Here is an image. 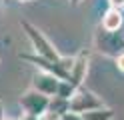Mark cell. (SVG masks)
<instances>
[{
    "mask_svg": "<svg viewBox=\"0 0 124 120\" xmlns=\"http://www.w3.org/2000/svg\"><path fill=\"white\" fill-rule=\"evenodd\" d=\"M20 58H24L26 62L36 64L42 72L56 76L58 80H68V72L62 68L60 62H50V60H46V58H42V56H38V54H20Z\"/></svg>",
    "mask_w": 124,
    "mask_h": 120,
    "instance_id": "cell-5",
    "label": "cell"
},
{
    "mask_svg": "<svg viewBox=\"0 0 124 120\" xmlns=\"http://www.w3.org/2000/svg\"><path fill=\"white\" fill-rule=\"evenodd\" d=\"M38 120H62V116L56 114V112H52V110H46L44 114L38 116Z\"/></svg>",
    "mask_w": 124,
    "mask_h": 120,
    "instance_id": "cell-12",
    "label": "cell"
},
{
    "mask_svg": "<svg viewBox=\"0 0 124 120\" xmlns=\"http://www.w3.org/2000/svg\"><path fill=\"white\" fill-rule=\"evenodd\" d=\"M116 66H118V70L124 72V52H122L120 56H116Z\"/></svg>",
    "mask_w": 124,
    "mask_h": 120,
    "instance_id": "cell-14",
    "label": "cell"
},
{
    "mask_svg": "<svg viewBox=\"0 0 124 120\" xmlns=\"http://www.w3.org/2000/svg\"><path fill=\"white\" fill-rule=\"evenodd\" d=\"M20 2H28V0H20Z\"/></svg>",
    "mask_w": 124,
    "mask_h": 120,
    "instance_id": "cell-19",
    "label": "cell"
},
{
    "mask_svg": "<svg viewBox=\"0 0 124 120\" xmlns=\"http://www.w3.org/2000/svg\"><path fill=\"white\" fill-rule=\"evenodd\" d=\"M4 120H12V118H4Z\"/></svg>",
    "mask_w": 124,
    "mask_h": 120,
    "instance_id": "cell-21",
    "label": "cell"
},
{
    "mask_svg": "<svg viewBox=\"0 0 124 120\" xmlns=\"http://www.w3.org/2000/svg\"><path fill=\"white\" fill-rule=\"evenodd\" d=\"M48 104H50V98L44 96V94H40V92H36V90H28L26 94L20 96V106L30 116L44 114V112L48 110Z\"/></svg>",
    "mask_w": 124,
    "mask_h": 120,
    "instance_id": "cell-3",
    "label": "cell"
},
{
    "mask_svg": "<svg viewBox=\"0 0 124 120\" xmlns=\"http://www.w3.org/2000/svg\"><path fill=\"white\" fill-rule=\"evenodd\" d=\"M120 34H122V38H124V32H120Z\"/></svg>",
    "mask_w": 124,
    "mask_h": 120,
    "instance_id": "cell-20",
    "label": "cell"
},
{
    "mask_svg": "<svg viewBox=\"0 0 124 120\" xmlns=\"http://www.w3.org/2000/svg\"><path fill=\"white\" fill-rule=\"evenodd\" d=\"M84 120H114V112L110 108H98V110H92V112H86L82 114Z\"/></svg>",
    "mask_w": 124,
    "mask_h": 120,
    "instance_id": "cell-9",
    "label": "cell"
},
{
    "mask_svg": "<svg viewBox=\"0 0 124 120\" xmlns=\"http://www.w3.org/2000/svg\"><path fill=\"white\" fill-rule=\"evenodd\" d=\"M122 24H124V18H122L120 10L110 8V10L104 12V16H102V30L104 32H120Z\"/></svg>",
    "mask_w": 124,
    "mask_h": 120,
    "instance_id": "cell-8",
    "label": "cell"
},
{
    "mask_svg": "<svg viewBox=\"0 0 124 120\" xmlns=\"http://www.w3.org/2000/svg\"><path fill=\"white\" fill-rule=\"evenodd\" d=\"M86 72H88V54L80 52L74 58L72 68H70V72H68V82H70L74 88H80V84L84 82V78H86Z\"/></svg>",
    "mask_w": 124,
    "mask_h": 120,
    "instance_id": "cell-7",
    "label": "cell"
},
{
    "mask_svg": "<svg viewBox=\"0 0 124 120\" xmlns=\"http://www.w3.org/2000/svg\"><path fill=\"white\" fill-rule=\"evenodd\" d=\"M48 110L56 112V114H60V116H64L66 112H70V102H68V100H62V98H58V96H52V98H50V104H48Z\"/></svg>",
    "mask_w": 124,
    "mask_h": 120,
    "instance_id": "cell-10",
    "label": "cell"
},
{
    "mask_svg": "<svg viewBox=\"0 0 124 120\" xmlns=\"http://www.w3.org/2000/svg\"><path fill=\"white\" fill-rule=\"evenodd\" d=\"M60 82H62V80H58L56 76H52V74L38 72V74L34 76V80H32V86H34L32 90H36V92H40L44 96H48V98H52V96H56Z\"/></svg>",
    "mask_w": 124,
    "mask_h": 120,
    "instance_id": "cell-6",
    "label": "cell"
},
{
    "mask_svg": "<svg viewBox=\"0 0 124 120\" xmlns=\"http://www.w3.org/2000/svg\"><path fill=\"white\" fill-rule=\"evenodd\" d=\"M0 120H4V106L0 104Z\"/></svg>",
    "mask_w": 124,
    "mask_h": 120,
    "instance_id": "cell-17",
    "label": "cell"
},
{
    "mask_svg": "<svg viewBox=\"0 0 124 120\" xmlns=\"http://www.w3.org/2000/svg\"><path fill=\"white\" fill-rule=\"evenodd\" d=\"M82 2V0H72V4H80Z\"/></svg>",
    "mask_w": 124,
    "mask_h": 120,
    "instance_id": "cell-18",
    "label": "cell"
},
{
    "mask_svg": "<svg viewBox=\"0 0 124 120\" xmlns=\"http://www.w3.org/2000/svg\"><path fill=\"white\" fill-rule=\"evenodd\" d=\"M96 44L108 56H120L124 52V38L120 32H102L96 36Z\"/></svg>",
    "mask_w": 124,
    "mask_h": 120,
    "instance_id": "cell-4",
    "label": "cell"
},
{
    "mask_svg": "<svg viewBox=\"0 0 124 120\" xmlns=\"http://www.w3.org/2000/svg\"><path fill=\"white\" fill-rule=\"evenodd\" d=\"M20 120H38V116H30V114H24Z\"/></svg>",
    "mask_w": 124,
    "mask_h": 120,
    "instance_id": "cell-16",
    "label": "cell"
},
{
    "mask_svg": "<svg viewBox=\"0 0 124 120\" xmlns=\"http://www.w3.org/2000/svg\"><path fill=\"white\" fill-rule=\"evenodd\" d=\"M98 108H104V104H102V100H100L94 92H90V90L78 88L76 94L70 98V112H74V114H86V112L98 110Z\"/></svg>",
    "mask_w": 124,
    "mask_h": 120,
    "instance_id": "cell-2",
    "label": "cell"
},
{
    "mask_svg": "<svg viewBox=\"0 0 124 120\" xmlns=\"http://www.w3.org/2000/svg\"><path fill=\"white\" fill-rule=\"evenodd\" d=\"M76 90H78V88H74L70 82H68V80H62L60 86H58L56 96H58V98H62V100H68V102H70V98L76 94Z\"/></svg>",
    "mask_w": 124,
    "mask_h": 120,
    "instance_id": "cell-11",
    "label": "cell"
},
{
    "mask_svg": "<svg viewBox=\"0 0 124 120\" xmlns=\"http://www.w3.org/2000/svg\"><path fill=\"white\" fill-rule=\"evenodd\" d=\"M108 2H110V6L116 8V10H120V8L124 6V0H108Z\"/></svg>",
    "mask_w": 124,
    "mask_h": 120,
    "instance_id": "cell-15",
    "label": "cell"
},
{
    "mask_svg": "<svg viewBox=\"0 0 124 120\" xmlns=\"http://www.w3.org/2000/svg\"><path fill=\"white\" fill-rule=\"evenodd\" d=\"M22 28L26 30V36H28L30 44H32V48H34V54L42 56V58L50 60V62H60V60H62V56L58 54V50L50 44V40L46 38L36 26H32L30 22L24 20V22H22Z\"/></svg>",
    "mask_w": 124,
    "mask_h": 120,
    "instance_id": "cell-1",
    "label": "cell"
},
{
    "mask_svg": "<svg viewBox=\"0 0 124 120\" xmlns=\"http://www.w3.org/2000/svg\"><path fill=\"white\" fill-rule=\"evenodd\" d=\"M62 120H84L82 114H74V112H66L64 116H62Z\"/></svg>",
    "mask_w": 124,
    "mask_h": 120,
    "instance_id": "cell-13",
    "label": "cell"
}]
</instances>
